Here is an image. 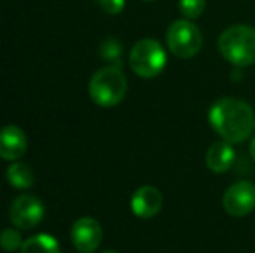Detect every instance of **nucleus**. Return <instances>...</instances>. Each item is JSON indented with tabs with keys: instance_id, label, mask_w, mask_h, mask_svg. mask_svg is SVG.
Segmentation results:
<instances>
[{
	"instance_id": "nucleus-1",
	"label": "nucleus",
	"mask_w": 255,
	"mask_h": 253,
	"mask_svg": "<svg viewBox=\"0 0 255 253\" xmlns=\"http://www.w3.org/2000/svg\"><path fill=\"white\" fill-rule=\"evenodd\" d=\"M208 122L222 141L245 142L255 130V115L249 102L236 97H222L208 111Z\"/></svg>"
},
{
	"instance_id": "nucleus-2",
	"label": "nucleus",
	"mask_w": 255,
	"mask_h": 253,
	"mask_svg": "<svg viewBox=\"0 0 255 253\" xmlns=\"http://www.w3.org/2000/svg\"><path fill=\"white\" fill-rule=\"evenodd\" d=\"M217 47L221 56L236 68L255 64V28L249 24H235L219 37Z\"/></svg>"
},
{
	"instance_id": "nucleus-3",
	"label": "nucleus",
	"mask_w": 255,
	"mask_h": 253,
	"mask_svg": "<svg viewBox=\"0 0 255 253\" xmlns=\"http://www.w3.org/2000/svg\"><path fill=\"white\" fill-rule=\"evenodd\" d=\"M127 94V78L120 66H104L89 82V95L101 108L120 104Z\"/></svg>"
},
{
	"instance_id": "nucleus-4",
	"label": "nucleus",
	"mask_w": 255,
	"mask_h": 253,
	"mask_svg": "<svg viewBox=\"0 0 255 253\" xmlns=\"http://www.w3.org/2000/svg\"><path fill=\"white\" fill-rule=\"evenodd\" d=\"M130 70L141 78H154L167 64V52L154 38H142L132 47L128 56Z\"/></svg>"
},
{
	"instance_id": "nucleus-5",
	"label": "nucleus",
	"mask_w": 255,
	"mask_h": 253,
	"mask_svg": "<svg viewBox=\"0 0 255 253\" xmlns=\"http://www.w3.org/2000/svg\"><path fill=\"white\" fill-rule=\"evenodd\" d=\"M167 47L174 56L181 59L195 58L203 44L200 28L191 19H177L167 30Z\"/></svg>"
},
{
	"instance_id": "nucleus-6",
	"label": "nucleus",
	"mask_w": 255,
	"mask_h": 253,
	"mask_svg": "<svg viewBox=\"0 0 255 253\" xmlns=\"http://www.w3.org/2000/svg\"><path fill=\"white\" fill-rule=\"evenodd\" d=\"M45 206L40 198L33 194H21L10 203L9 219L19 229H35L44 220Z\"/></svg>"
},
{
	"instance_id": "nucleus-7",
	"label": "nucleus",
	"mask_w": 255,
	"mask_h": 253,
	"mask_svg": "<svg viewBox=\"0 0 255 253\" xmlns=\"http://www.w3.org/2000/svg\"><path fill=\"white\" fill-rule=\"evenodd\" d=\"M222 206L231 217H245L255 210V186L249 180H240L226 189Z\"/></svg>"
},
{
	"instance_id": "nucleus-8",
	"label": "nucleus",
	"mask_w": 255,
	"mask_h": 253,
	"mask_svg": "<svg viewBox=\"0 0 255 253\" xmlns=\"http://www.w3.org/2000/svg\"><path fill=\"white\" fill-rule=\"evenodd\" d=\"M71 241L80 253L96 252L103 241L101 224L92 217H82L75 220L71 227Z\"/></svg>"
},
{
	"instance_id": "nucleus-9",
	"label": "nucleus",
	"mask_w": 255,
	"mask_h": 253,
	"mask_svg": "<svg viewBox=\"0 0 255 253\" xmlns=\"http://www.w3.org/2000/svg\"><path fill=\"white\" fill-rule=\"evenodd\" d=\"M163 206V196L153 186H141L132 194L130 208L132 213L139 219H151L158 215Z\"/></svg>"
},
{
	"instance_id": "nucleus-10",
	"label": "nucleus",
	"mask_w": 255,
	"mask_h": 253,
	"mask_svg": "<svg viewBox=\"0 0 255 253\" xmlns=\"http://www.w3.org/2000/svg\"><path fill=\"white\" fill-rule=\"evenodd\" d=\"M26 134L16 125H5L0 128V158L7 162H17L26 153Z\"/></svg>"
},
{
	"instance_id": "nucleus-11",
	"label": "nucleus",
	"mask_w": 255,
	"mask_h": 253,
	"mask_svg": "<svg viewBox=\"0 0 255 253\" xmlns=\"http://www.w3.org/2000/svg\"><path fill=\"white\" fill-rule=\"evenodd\" d=\"M236 160V151L231 142L228 141H217L208 148L205 163L207 169L214 173H224L233 167Z\"/></svg>"
},
{
	"instance_id": "nucleus-12",
	"label": "nucleus",
	"mask_w": 255,
	"mask_h": 253,
	"mask_svg": "<svg viewBox=\"0 0 255 253\" xmlns=\"http://www.w3.org/2000/svg\"><path fill=\"white\" fill-rule=\"evenodd\" d=\"M5 179L16 189H28V187H31L35 184V172L28 163L14 162L7 169Z\"/></svg>"
},
{
	"instance_id": "nucleus-13",
	"label": "nucleus",
	"mask_w": 255,
	"mask_h": 253,
	"mask_svg": "<svg viewBox=\"0 0 255 253\" xmlns=\"http://www.w3.org/2000/svg\"><path fill=\"white\" fill-rule=\"evenodd\" d=\"M59 243L51 234H37L28 238L21 247V253H59Z\"/></svg>"
},
{
	"instance_id": "nucleus-14",
	"label": "nucleus",
	"mask_w": 255,
	"mask_h": 253,
	"mask_svg": "<svg viewBox=\"0 0 255 253\" xmlns=\"http://www.w3.org/2000/svg\"><path fill=\"white\" fill-rule=\"evenodd\" d=\"M99 52H101V58L106 59V61L113 63V66H120V59H122V45L118 44L115 38H106V40L101 44L99 47Z\"/></svg>"
},
{
	"instance_id": "nucleus-15",
	"label": "nucleus",
	"mask_w": 255,
	"mask_h": 253,
	"mask_svg": "<svg viewBox=\"0 0 255 253\" xmlns=\"http://www.w3.org/2000/svg\"><path fill=\"white\" fill-rule=\"evenodd\" d=\"M207 0H179V12L184 19H198L203 14Z\"/></svg>"
},
{
	"instance_id": "nucleus-16",
	"label": "nucleus",
	"mask_w": 255,
	"mask_h": 253,
	"mask_svg": "<svg viewBox=\"0 0 255 253\" xmlns=\"http://www.w3.org/2000/svg\"><path fill=\"white\" fill-rule=\"evenodd\" d=\"M23 243L24 241H23V238H21V234L17 229L9 227V229H3L2 233H0V247H2L5 252L21 250Z\"/></svg>"
},
{
	"instance_id": "nucleus-17",
	"label": "nucleus",
	"mask_w": 255,
	"mask_h": 253,
	"mask_svg": "<svg viewBox=\"0 0 255 253\" xmlns=\"http://www.w3.org/2000/svg\"><path fill=\"white\" fill-rule=\"evenodd\" d=\"M99 7L104 10L106 14H111V16H117L124 10L125 7V0H98Z\"/></svg>"
},
{
	"instance_id": "nucleus-18",
	"label": "nucleus",
	"mask_w": 255,
	"mask_h": 253,
	"mask_svg": "<svg viewBox=\"0 0 255 253\" xmlns=\"http://www.w3.org/2000/svg\"><path fill=\"white\" fill-rule=\"evenodd\" d=\"M250 155H252V158L255 160V137L252 139V144H250Z\"/></svg>"
},
{
	"instance_id": "nucleus-19",
	"label": "nucleus",
	"mask_w": 255,
	"mask_h": 253,
	"mask_svg": "<svg viewBox=\"0 0 255 253\" xmlns=\"http://www.w3.org/2000/svg\"><path fill=\"white\" fill-rule=\"evenodd\" d=\"M103 253H118V252H115V250H106V252H103Z\"/></svg>"
},
{
	"instance_id": "nucleus-20",
	"label": "nucleus",
	"mask_w": 255,
	"mask_h": 253,
	"mask_svg": "<svg viewBox=\"0 0 255 253\" xmlns=\"http://www.w3.org/2000/svg\"><path fill=\"white\" fill-rule=\"evenodd\" d=\"M142 2H154V0H142Z\"/></svg>"
}]
</instances>
